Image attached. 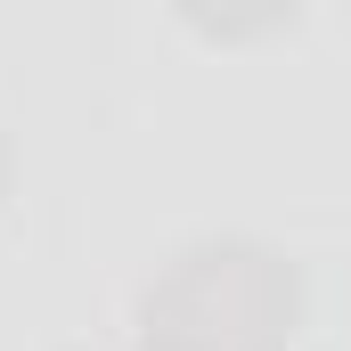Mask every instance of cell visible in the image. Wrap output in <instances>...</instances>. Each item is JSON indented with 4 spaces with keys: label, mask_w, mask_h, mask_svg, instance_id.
Listing matches in <instances>:
<instances>
[{
    "label": "cell",
    "mask_w": 351,
    "mask_h": 351,
    "mask_svg": "<svg viewBox=\"0 0 351 351\" xmlns=\"http://www.w3.org/2000/svg\"><path fill=\"white\" fill-rule=\"evenodd\" d=\"M188 16L204 25V33H269L278 16H294V0H188Z\"/></svg>",
    "instance_id": "obj_2"
},
{
    "label": "cell",
    "mask_w": 351,
    "mask_h": 351,
    "mask_svg": "<svg viewBox=\"0 0 351 351\" xmlns=\"http://www.w3.org/2000/svg\"><path fill=\"white\" fill-rule=\"evenodd\" d=\"M139 327L147 351H269L294 327V278L269 254L213 245V254H188L147 294Z\"/></svg>",
    "instance_id": "obj_1"
}]
</instances>
